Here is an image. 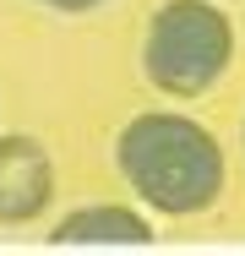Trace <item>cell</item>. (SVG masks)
Returning a JSON list of instances; mask_svg holds the SVG:
<instances>
[{
	"mask_svg": "<svg viewBox=\"0 0 245 256\" xmlns=\"http://www.w3.org/2000/svg\"><path fill=\"white\" fill-rule=\"evenodd\" d=\"M114 169L126 191L158 218H196L224 196L229 164L218 136L180 109H142L114 136Z\"/></svg>",
	"mask_w": 245,
	"mask_h": 256,
	"instance_id": "cell-1",
	"label": "cell"
},
{
	"mask_svg": "<svg viewBox=\"0 0 245 256\" xmlns=\"http://www.w3.org/2000/svg\"><path fill=\"white\" fill-rule=\"evenodd\" d=\"M234 60V22L218 0H164L142 33V76L164 98H202Z\"/></svg>",
	"mask_w": 245,
	"mask_h": 256,
	"instance_id": "cell-2",
	"label": "cell"
},
{
	"mask_svg": "<svg viewBox=\"0 0 245 256\" xmlns=\"http://www.w3.org/2000/svg\"><path fill=\"white\" fill-rule=\"evenodd\" d=\"M54 202V158L28 131H0V224H38Z\"/></svg>",
	"mask_w": 245,
	"mask_h": 256,
	"instance_id": "cell-3",
	"label": "cell"
},
{
	"mask_svg": "<svg viewBox=\"0 0 245 256\" xmlns=\"http://www.w3.org/2000/svg\"><path fill=\"white\" fill-rule=\"evenodd\" d=\"M54 251H76V246H152V218L142 212V202H88L71 207L54 229L44 234Z\"/></svg>",
	"mask_w": 245,
	"mask_h": 256,
	"instance_id": "cell-4",
	"label": "cell"
},
{
	"mask_svg": "<svg viewBox=\"0 0 245 256\" xmlns=\"http://www.w3.org/2000/svg\"><path fill=\"white\" fill-rule=\"evenodd\" d=\"M33 6H49V11H60V16H82V11H98L104 0H33Z\"/></svg>",
	"mask_w": 245,
	"mask_h": 256,
	"instance_id": "cell-5",
	"label": "cell"
},
{
	"mask_svg": "<svg viewBox=\"0 0 245 256\" xmlns=\"http://www.w3.org/2000/svg\"><path fill=\"white\" fill-rule=\"evenodd\" d=\"M240 148H245V120H240Z\"/></svg>",
	"mask_w": 245,
	"mask_h": 256,
	"instance_id": "cell-6",
	"label": "cell"
}]
</instances>
